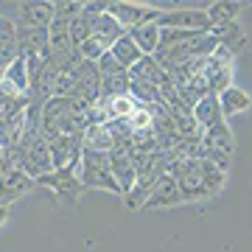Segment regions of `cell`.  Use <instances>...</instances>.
Listing matches in <instances>:
<instances>
[{"label":"cell","mask_w":252,"mask_h":252,"mask_svg":"<svg viewBox=\"0 0 252 252\" xmlns=\"http://www.w3.org/2000/svg\"><path fill=\"white\" fill-rule=\"evenodd\" d=\"M149 190H152V188H146V185L135 182V185L124 193L126 207H129V210H146V205H149Z\"/></svg>","instance_id":"obj_29"},{"label":"cell","mask_w":252,"mask_h":252,"mask_svg":"<svg viewBox=\"0 0 252 252\" xmlns=\"http://www.w3.org/2000/svg\"><path fill=\"white\" fill-rule=\"evenodd\" d=\"M129 73H118V76H101V98H118V95H129Z\"/></svg>","instance_id":"obj_24"},{"label":"cell","mask_w":252,"mask_h":252,"mask_svg":"<svg viewBox=\"0 0 252 252\" xmlns=\"http://www.w3.org/2000/svg\"><path fill=\"white\" fill-rule=\"evenodd\" d=\"M202 146H205V149H219V152L233 154L235 140H233V132H230L227 121L224 124L210 126V129H205V132H202Z\"/></svg>","instance_id":"obj_12"},{"label":"cell","mask_w":252,"mask_h":252,"mask_svg":"<svg viewBox=\"0 0 252 252\" xmlns=\"http://www.w3.org/2000/svg\"><path fill=\"white\" fill-rule=\"evenodd\" d=\"M84 3H76V0H59L54 3V17L56 20H64V23H73V20L81 14Z\"/></svg>","instance_id":"obj_30"},{"label":"cell","mask_w":252,"mask_h":252,"mask_svg":"<svg viewBox=\"0 0 252 252\" xmlns=\"http://www.w3.org/2000/svg\"><path fill=\"white\" fill-rule=\"evenodd\" d=\"M0 48H17V26L0 17Z\"/></svg>","instance_id":"obj_33"},{"label":"cell","mask_w":252,"mask_h":252,"mask_svg":"<svg viewBox=\"0 0 252 252\" xmlns=\"http://www.w3.org/2000/svg\"><path fill=\"white\" fill-rule=\"evenodd\" d=\"M207 17H210V28L213 26H227V23H238V14H241V3L235 0H219L213 6H207Z\"/></svg>","instance_id":"obj_16"},{"label":"cell","mask_w":252,"mask_h":252,"mask_svg":"<svg viewBox=\"0 0 252 252\" xmlns=\"http://www.w3.org/2000/svg\"><path fill=\"white\" fill-rule=\"evenodd\" d=\"M26 112H20L14 118H6V121H0V149L3 152H9L11 146H17L26 135Z\"/></svg>","instance_id":"obj_13"},{"label":"cell","mask_w":252,"mask_h":252,"mask_svg":"<svg viewBox=\"0 0 252 252\" xmlns=\"http://www.w3.org/2000/svg\"><path fill=\"white\" fill-rule=\"evenodd\" d=\"M126 124L132 132H140V129H152V115H149V109L146 107H137L132 115L126 118Z\"/></svg>","instance_id":"obj_32"},{"label":"cell","mask_w":252,"mask_h":252,"mask_svg":"<svg viewBox=\"0 0 252 252\" xmlns=\"http://www.w3.org/2000/svg\"><path fill=\"white\" fill-rule=\"evenodd\" d=\"M95 17H98V14H93V11L81 9V14L70 23V28H67V31H70L73 48H79L84 39H90V36L95 34Z\"/></svg>","instance_id":"obj_20"},{"label":"cell","mask_w":252,"mask_h":252,"mask_svg":"<svg viewBox=\"0 0 252 252\" xmlns=\"http://www.w3.org/2000/svg\"><path fill=\"white\" fill-rule=\"evenodd\" d=\"M207 34L216 39L221 48H227L230 54H241L244 45H247V34H244V28L238 23H227V26H213Z\"/></svg>","instance_id":"obj_10"},{"label":"cell","mask_w":252,"mask_h":252,"mask_svg":"<svg viewBox=\"0 0 252 252\" xmlns=\"http://www.w3.org/2000/svg\"><path fill=\"white\" fill-rule=\"evenodd\" d=\"M205 79H207V87H210V95H221L227 87H233V64L205 73Z\"/></svg>","instance_id":"obj_26"},{"label":"cell","mask_w":252,"mask_h":252,"mask_svg":"<svg viewBox=\"0 0 252 252\" xmlns=\"http://www.w3.org/2000/svg\"><path fill=\"white\" fill-rule=\"evenodd\" d=\"M0 182H3V185H6V190H9V193H14L17 199L23 196V193H28V190L36 185L34 177H28V174L20 171V168H11L9 174H3V177H0Z\"/></svg>","instance_id":"obj_23"},{"label":"cell","mask_w":252,"mask_h":252,"mask_svg":"<svg viewBox=\"0 0 252 252\" xmlns=\"http://www.w3.org/2000/svg\"><path fill=\"white\" fill-rule=\"evenodd\" d=\"M6 219H9V207H0V227L6 224Z\"/></svg>","instance_id":"obj_37"},{"label":"cell","mask_w":252,"mask_h":252,"mask_svg":"<svg viewBox=\"0 0 252 252\" xmlns=\"http://www.w3.org/2000/svg\"><path fill=\"white\" fill-rule=\"evenodd\" d=\"M129 36H132V42L140 48L143 56H152L154 51L160 48V28H157V23H149V26L135 28V31H129Z\"/></svg>","instance_id":"obj_17"},{"label":"cell","mask_w":252,"mask_h":252,"mask_svg":"<svg viewBox=\"0 0 252 252\" xmlns=\"http://www.w3.org/2000/svg\"><path fill=\"white\" fill-rule=\"evenodd\" d=\"M199 171H202V185H205V190L213 196V193H219V190L224 188L227 182V171H221V168H216L210 160H199Z\"/></svg>","instance_id":"obj_22"},{"label":"cell","mask_w":252,"mask_h":252,"mask_svg":"<svg viewBox=\"0 0 252 252\" xmlns=\"http://www.w3.org/2000/svg\"><path fill=\"white\" fill-rule=\"evenodd\" d=\"M79 180L81 188H104L109 193L124 196V190L118 185V180L112 177V160L109 152H93V149H81V162H79Z\"/></svg>","instance_id":"obj_1"},{"label":"cell","mask_w":252,"mask_h":252,"mask_svg":"<svg viewBox=\"0 0 252 252\" xmlns=\"http://www.w3.org/2000/svg\"><path fill=\"white\" fill-rule=\"evenodd\" d=\"M20 56H42L48 51V28H17Z\"/></svg>","instance_id":"obj_9"},{"label":"cell","mask_w":252,"mask_h":252,"mask_svg":"<svg viewBox=\"0 0 252 252\" xmlns=\"http://www.w3.org/2000/svg\"><path fill=\"white\" fill-rule=\"evenodd\" d=\"M51 23H54V3H48V0L17 3V14H14L17 28H48Z\"/></svg>","instance_id":"obj_6"},{"label":"cell","mask_w":252,"mask_h":252,"mask_svg":"<svg viewBox=\"0 0 252 252\" xmlns=\"http://www.w3.org/2000/svg\"><path fill=\"white\" fill-rule=\"evenodd\" d=\"M202 160H210L213 165H216V168H221V171H230V160H233V154L219 152V149H205Z\"/></svg>","instance_id":"obj_35"},{"label":"cell","mask_w":252,"mask_h":252,"mask_svg":"<svg viewBox=\"0 0 252 252\" xmlns=\"http://www.w3.org/2000/svg\"><path fill=\"white\" fill-rule=\"evenodd\" d=\"M76 51L81 54V59H87V62H98L101 56H104V54L109 51V45L104 42V39H101V36L93 34L90 39H84V42H81V45L76 48Z\"/></svg>","instance_id":"obj_28"},{"label":"cell","mask_w":252,"mask_h":252,"mask_svg":"<svg viewBox=\"0 0 252 252\" xmlns=\"http://www.w3.org/2000/svg\"><path fill=\"white\" fill-rule=\"evenodd\" d=\"M157 28H180V31H210V17L205 9H171L160 11Z\"/></svg>","instance_id":"obj_5"},{"label":"cell","mask_w":252,"mask_h":252,"mask_svg":"<svg viewBox=\"0 0 252 252\" xmlns=\"http://www.w3.org/2000/svg\"><path fill=\"white\" fill-rule=\"evenodd\" d=\"M219 104H221V115L227 118H233L238 115V112H244V109L250 107V95L241 90V87H227L221 95H219Z\"/></svg>","instance_id":"obj_18"},{"label":"cell","mask_w":252,"mask_h":252,"mask_svg":"<svg viewBox=\"0 0 252 252\" xmlns=\"http://www.w3.org/2000/svg\"><path fill=\"white\" fill-rule=\"evenodd\" d=\"M6 81L14 84L20 93H28L31 84H28V59L26 56H17V59H14V64L6 70Z\"/></svg>","instance_id":"obj_27"},{"label":"cell","mask_w":252,"mask_h":252,"mask_svg":"<svg viewBox=\"0 0 252 252\" xmlns=\"http://www.w3.org/2000/svg\"><path fill=\"white\" fill-rule=\"evenodd\" d=\"M174 126L180 137H202V126L196 124L193 115H174Z\"/></svg>","instance_id":"obj_31"},{"label":"cell","mask_w":252,"mask_h":252,"mask_svg":"<svg viewBox=\"0 0 252 252\" xmlns=\"http://www.w3.org/2000/svg\"><path fill=\"white\" fill-rule=\"evenodd\" d=\"M98 70H101V76H118V73H129L126 67H121V62H118V59L109 54V51L98 59Z\"/></svg>","instance_id":"obj_34"},{"label":"cell","mask_w":252,"mask_h":252,"mask_svg":"<svg viewBox=\"0 0 252 252\" xmlns=\"http://www.w3.org/2000/svg\"><path fill=\"white\" fill-rule=\"evenodd\" d=\"M20 152H23V162L20 171H26L28 177H42V174L54 171V160H51V146L39 132H26L20 140Z\"/></svg>","instance_id":"obj_2"},{"label":"cell","mask_w":252,"mask_h":252,"mask_svg":"<svg viewBox=\"0 0 252 252\" xmlns=\"http://www.w3.org/2000/svg\"><path fill=\"white\" fill-rule=\"evenodd\" d=\"M54 168H79L81 162V137L59 135L56 140H48Z\"/></svg>","instance_id":"obj_7"},{"label":"cell","mask_w":252,"mask_h":252,"mask_svg":"<svg viewBox=\"0 0 252 252\" xmlns=\"http://www.w3.org/2000/svg\"><path fill=\"white\" fill-rule=\"evenodd\" d=\"M129 95L137 107H152L160 101V87L157 84H149V81H132L129 84Z\"/></svg>","instance_id":"obj_25"},{"label":"cell","mask_w":252,"mask_h":252,"mask_svg":"<svg viewBox=\"0 0 252 252\" xmlns=\"http://www.w3.org/2000/svg\"><path fill=\"white\" fill-rule=\"evenodd\" d=\"M193 118H196V124L202 126V132H205V129H210V126H216V124H224L219 95H205V98L193 107Z\"/></svg>","instance_id":"obj_11"},{"label":"cell","mask_w":252,"mask_h":252,"mask_svg":"<svg viewBox=\"0 0 252 252\" xmlns=\"http://www.w3.org/2000/svg\"><path fill=\"white\" fill-rule=\"evenodd\" d=\"M182 202V193H180V182L174 180V177H168V174H162V177H157L152 185V190H149V205H146V210L149 207H174Z\"/></svg>","instance_id":"obj_8"},{"label":"cell","mask_w":252,"mask_h":252,"mask_svg":"<svg viewBox=\"0 0 252 252\" xmlns=\"http://www.w3.org/2000/svg\"><path fill=\"white\" fill-rule=\"evenodd\" d=\"M107 11L121 23L126 34L135 31L140 26H149V23H157L162 9H154V6H143V3H126V0H118V3H107Z\"/></svg>","instance_id":"obj_3"},{"label":"cell","mask_w":252,"mask_h":252,"mask_svg":"<svg viewBox=\"0 0 252 252\" xmlns=\"http://www.w3.org/2000/svg\"><path fill=\"white\" fill-rule=\"evenodd\" d=\"M17 56H20L17 48H0V70H9Z\"/></svg>","instance_id":"obj_36"},{"label":"cell","mask_w":252,"mask_h":252,"mask_svg":"<svg viewBox=\"0 0 252 252\" xmlns=\"http://www.w3.org/2000/svg\"><path fill=\"white\" fill-rule=\"evenodd\" d=\"M34 182L42 185V188H51L64 205H73L81 190V180H79V174H76V168H54V171L36 177Z\"/></svg>","instance_id":"obj_4"},{"label":"cell","mask_w":252,"mask_h":252,"mask_svg":"<svg viewBox=\"0 0 252 252\" xmlns=\"http://www.w3.org/2000/svg\"><path fill=\"white\" fill-rule=\"evenodd\" d=\"M129 79L132 81H149V84H157V87H160L162 81L168 79V73L154 62V56H143L135 67H129Z\"/></svg>","instance_id":"obj_14"},{"label":"cell","mask_w":252,"mask_h":252,"mask_svg":"<svg viewBox=\"0 0 252 252\" xmlns=\"http://www.w3.org/2000/svg\"><path fill=\"white\" fill-rule=\"evenodd\" d=\"M124 34H126V31L121 28V23H118L109 11H104V14H98V17H95V36H101L109 48L115 45Z\"/></svg>","instance_id":"obj_21"},{"label":"cell","mask_w":252,"mask_h":252,"mask_svg":"<svg viewBox=\"0 0 252 252\" xmlns=\"http://www.w3.org/2000/svg\"><path fill=\"white\" fill-rule=\"evenodd\" d=\"M109 54L115 56L118 62H121V67H126V70H129V67H135V64L140 62V59H143L140 48H137L135 42H132V36H129V34L121 36V39H118L115 45L109 48Z\"/></svg>","instance_id":"obj_19"},{"label":"cell","mask_w":252,"mask_h":252,"mask_svg":"<svg viewBox=\"0 0 252 252\" xmlns=\"http://www.w3.org/2000/svg\"><path fill=\"white\" fill-rule=\"evenodd\" d=\"M81 149H93V152H112L115 140L109 135V129L104 124H93L87 126V132L81 135Z\"/></svg>","instance_id":"obj_15"}]
</instances>
